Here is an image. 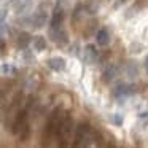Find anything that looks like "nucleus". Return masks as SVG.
Wrapping results in <instances>:
<instances>
[{
    "label": "nucleus",
    "mask_w": 148,
    "mask_h": 148,
    "mask_svg": "<svg viewBox=\"0 0 148 148\" xmlns=\"http://www.w3.org/2000/svg\"><path fill=\"white\" fill-rule=\"evenodd\" d=\"M64 118H65V113L62 108H56L54 112L51 113V116H49V119H48V124H46V127H45V134H43V140H45L46 143H48V140L51 137H56V134H58Z\"/></svg>",
    "instance_id": "nucleus-1"
},
{
    "label": "nucleus",
    "mask_w": 148,
    "mask_h": 148,
    "mask_svg": "<svg viewBox=\"0 0 148 148\" xmlns=\"http://www.w3.org/2000/svg\"><path fill=\"white\" fill-rule=\"evenodd\" d=\"M72 131H73V119L70 118V115H65L64 121H62V124H61V127H59L58 134H56V137L61 140L62 147L67 145V142H65V140H69V138L72 137Z\"/></svg>",
    "instance_id": "nucleus-2"
},
{
    "label": "nucleus",
    "mask_w": 148,
    "mask_h": 148,
    "mask_svg": "<svg viewBox=\"0 0 148 148\" xmlns=\"http://www.w3.org/2000/svg\"><path fill=\"white\" fill-rule=\"evenodd\" d=\"M92 138V131L88 124H80L77 127V134H75V147H84L89 145V140Z\"/></svg>",
    "instance_id": "nucleus-3"
},
{
    "label": "nucleus",
    "mask_w": 148,
    "mask_h": 148,
    "mask_svg": "<svg viewBox=\"0 0 148 148\" xmlns=\"http://www.w3.org/2000/svg\"><path fill=\"white\" fill-rule=\"evenodd\" d=\"M26 126H27V112L26 110L18 112V116H16V119H14V123H13V129H11V132L18 135L21 132V129H24Z\"/></svg>",
    "instance_id": "nucleus-4"
},
{
    "label": "nucleus",
    "mask_w": 148,
    "mask_h": 148,
    "mask_svg": "<svg viewBox=\"0 0 148 148\" xmlns=\"http://www.w3.org/2000/svg\"><path fill=\"white\" fill-rule=\"evenodd\" d=\"M48 65H49V69L54 70V72H62L65 69V61L62 58H51L48 61Z\"/></svg>",
    "instance_id": "nucleus-5"
},
{
    "label": "nucleus",
    "mask_w": 148,
    "mask_h": 148,
    "mask_svg": "<svg viewBox=\"0 0 148 148\" xmlns=\"http://www.w3.org/2000/svg\"><path fill=\"white\" fill-rule=\"evenodd\" d=\"M96 40H97V45H99V46H107V45H108V42H110L108 32H107L105 29H100L99 32H97Z\"/></svg>",
    "instance_id": "nucleus-6"
},
{
    "label": "nucleus",
    "mask_w": 148,
    "mask_h": 148,
    "mask_svg": "<svg viewBox=\"0 0 148 148\" xmlns=\"http://www.w3.org/2000/svg\"><path fill=\"white\" fill-rule=\"evenodd\" d=\"M131 92H132L131 88L126 86V84H118L116 89H115V96L116 97H126V96H129Z\"/></svg>",
    "instance_id": "nucleus-7"
},
{
    "label": "nucleus",
    "mask_w": 148,
    "mask_h": 148,
    "mask_svg": "<svg viewBox=\"0 0 148 148\" xmlns=\"http://www.w3.org/2000/svg\"><path fill=\"white\" fill-rule=\"evenodd\" d=\"M62 18H64L62 11H61V10H58V11L54 13V16H53V21H51V29H56V27H61Z\"/></svg>",
    "instance_id": "nucleus-8"
},
{
    "label": "nucleus",
    "mask_w": 148,
    "mask_h": 148,
    "mask_svg": "<svg viewBox=\"0 0 148 148\" xmlns=\"http://www.w3.org/2000/svg\"><path fill=\"white\" fill-rule=\"evenodd\" d=\"M34 48H35L37 51H43V49L46 48V40L43 38V37H35V38H34Z\"/></svg>",
    "instance_id": "nucleus-9"
},
{
    "label": "nucleus",
    "mask_w": 148,
    "mask_h": 148,
    "mask_svg": "<svg viewBox=\"0 0 148 148\" xmlns=\"http://www.w3.org/2000/svg\"><path fill=\"white\" fill-rule=\"evenodd\" d=\"M29 42H30V37H29V34H26V32H23L18 37V45H19L21 48H26V46L29 45Z\"/></svg>",
    "instance_id": "nucleus-10"
},
{
    "label": "nucleus",
    "mask_w": 148,
    "mask_h": 148,
    "mask_svg": "<svg viewBox=\"0 0 148 148\" xmlns=\"http://www.w3.org/2000/svg\"><path fill=\"white\" fill-rule=\"evenodd\" d=\"M115 73H116V69L115 67H108L105 72H103V81H110L115 78Z\"/></svg>",
    "instance_id": "nucleus-11"
},
{
    "label": "nucleus",
    "mask_w": 148,
    "mask_h": 148,
    "mask_svg": "<svg viewBox=\"0 0 148 148\" xmlns=\"http://www.w3.org/2000/svg\"><path fill=\"white\" fill-rule=\"evenodd\" d=\"M94 58H97V51L92 45L86 46V61H92Z\"/></svg>",
    "instance_id": "nucleus-12"
},
{
    "label": "nucleus",
    "mask_w": 148,
    "mask_h": 148,
    "mask_svg": "<svg viewBox=\"0 0 148 148\" xmlns=\"http://www.w3.org/2000/svg\"><path fill=\"white\" fill-rule=\"evenodd\" d=\"M113 121H115L116 124H121V123H123V121H121V118H119L118 115H115V118H113Z\"/></svg>",
    "instance_id": "nucleus-13"
},
{
    "label": "nucleus",
    "mask_w": 148,
    "mask_h": 148,
    "mask_svg": "<svg viewBox=\"0 0 148 148\" xmlns=\"http://www.w3.org/2000/svg\"><path fill=\"white\" fill-rule=\"evenodd\" d=\"M147 69H148V58H147Z\"/></svg>",
    "instance_id": "nucleus-14"
}]
</instances>
